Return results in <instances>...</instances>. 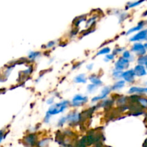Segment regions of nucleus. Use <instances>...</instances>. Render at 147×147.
Returning a JSON list of instances; mask_svg holds the SVG:
<instances>
[{
  "instance_id": "f257e3e1",
  "label": "nucleus",
  "mask_w": 147,
  "mask_h": 147,
  "mask_svg": "<svg viewBox=\"0 0 147 147\" xmlns=\"http://www.w3.org/2000/svg\"><path fill=\"white\" fill-rule=\"evenodd\" d=\"M68 103V101H67V100H63L62 102H60V103H56V104L53 105V106L49 109L48 111H47V113H48L50 116L58 114V113L64 111L65 109L67 108Z\"/></svg>"
},
{
  "instance_id": "f03ea898",
  "label": "nucleus",
  "mask_w": 147,
  "mask_h": 147,
  "mask_svg": "<svg viewBox=\"0 0 147 147\" xmlns=\"http://www.w3.org/2000/svg\"><path fill=\"white\" fill-rule=\"evenodd\" d=\"M129 66V60L124 58L123 57H120V58L118 59V60L116 62V63H115V67H116L115 69L118 70H121V71L128 68Z\"/></svg>"
},
{
  "instance_id": "7ed1b4c3",
  "label": "nucleus",
  "mask_w": 147,
  "mask_h": 147,
  "mask_svg": "<svg viewBox=\"0 0 147 147\" xmlns=\"http://www.w3.org/2000/svg\"><path fill=\"white\" fill-rule=\"evenodd\" d=\"M88 100V97L87 96H83L82 95L78 94L76 96H74V98H73L72 100V105L75 107H77V106H82V105L84 104L85 103H86Z\"/></svg>"
},
{
  "instance_id": "20e7f679",
  "label": "nucleus",
  "mask_w": 147,
  "mask_h": 147,
  "mask_svg": "<svg viewBox=\"0 0 147 147\" xmlns=\"http://www.w3.org/2000/svg\"><path fill=\"white\" fill-rule=\"evenodd\" d=\"M111 90V88L109 87V86H106L103 88V90H101V93L98 96H96V97L93 98L92 99V102H97L98 100H102V99H104L105 98L107 97L108 95L110 93V91Z\"/></svg>"
},
{
  "instance_id": "39448f33",
  "label": "nucleus",
  "mask_w": 147,
  "mask_h": 147,
  "mask_svg": "<svg viewBox=\"0 0 147 147\" xmlns=\"http://www.w3.org/2000/svg\"><path fill=\"white\" fill-rule=\"evenodd\" d=\"M131 50L135 52L138 55H144L146 53V48L142 43H135L132 47Z\"/></svg>"
},
{
  "instance_id": "423d86ee",
  "label": "nucleus",
  "mask_w": 147,
  "mask_h": 147,
  "mask_svg": "<svg viewBox=\"0 0 147 147\" xmlns=\"http://www.w3.org/2000/svg\"><path fill=\"white\" fill-rule=\"evenodd\" d=\"M135 76H136V75H135L134 70H128L126 71L123 72L122 78L124 79L125 82L132 83V82L134 81Z\"/></svg>"
},
{
  "instance_id": "0eeeda50",
  "label": "nucleus",
  "mask_w": 147,
  "mask_h": 147,
  "mask_svg": "<svg viewBox=\"0 0 147 147\" xmlns=\"http://www.w3.org/2000/svg\"><path fill=\"white\" fill-rule=\"evenodd\" d=\"M80 113H78L76 111H72L66 116L67 118V121H68L70 123H78L80 121Z\"/></svg>"
},
{
  "instance_id": "6e6552de",
  "label": "nucleus",
  "mask_w": 147,
  "mask_h": 147,
  "mask_svg": "<svg viewBox=\"0 0 147 147\" xmlns=\"http://www.w3.org/2000/svg\"><path fill=\"white\" fill-rule=\"evenodd\" d=\"M37 136L35 134H30L24 138V142L28 146H34L37 144Z\"/></svg>"
},
{
  "instance_id": "1a4fd4ad",
  "label": "nucleus",
  "mask_w": 147,
  "mask_h": 147,
  "mask_svg": "<svg viewBox=\"0 0 147 147\" xmlns=\"http://www.w3.org/2000/svg\"><path fill=\"white\" fill-rule=\"evenodd\" d=\"M147 38V29L146 30H142L138 32L137 34H135L134 36L130 39V41L136 42V41H140V40H145Z\"/></svg>"
},
{
  "instance_id": "9d476101",
  "label": "nucleus",
  "mask_w": 147,
  "mask_h": 147,
  "mask_svg": "<svg viewBox=\"0 0 147 147\" xmlns=\"http://www.w3.org/2000/svg\"><path fill=\"white\" fill-rule=\"evenodd\" d=\"M134 71L135 75L137 76H139V77L146 75V71L144 66L141 65H136V67H135V68L134 69Z\"/></svg>"
},
{
  "instance_id": "9b49d317",
  "label": "nucleus",
  "mask_w": 147,
  "mask_h": 147,
  "mask_svg": "<svg viewBox=\"0 0 147 147\" xmlns=\"http://www.w3.org/2000/svg\"><path fill=\"white\" fill-rule=\"evenodd\" d=\"M145 24V22H140L138 24L137 26H136V27H133V28H131L130 30H129V31L126 32V34H130L131 33H133L134 32H136V31H139V30H140L141 29L143 28V27L144 26Z\"/></svg>"
},
{
  "instance_id": "f8f14e48",
  "label": "nucleus",
  "mask_w": 147,
  "mask_h": 147,
  "mask_svg": "<svg viewBox=\"0 0 147 147\" xmlns=\"http://www.w3.org/2000/svg\"><path fill=\"white\" fill-rule=\"evenodd\" d=\"M89 80H90V82H91L93 85H95V86H100V85L102 84V81L100 80V78H98L96 76H95V75L90 76V77H89Z\"/></svg>"
},
{
  "instance_id": "ddd939ff",
  "label": "nucleus",
  "mask_w": 147,
  "mask_h": 147,
  "mask_svg": "<svg viewBox=\"0 0 147 147\" xmlns=\"http://www.w3.org/2000/svg\"><path fill=\"white\" fill-rule=\"evenodd\" d=\"M125 85V81L124 80H120L119 81L116 82L114 85L113 86V87L111 88V90H120L122 88H123Z\"/></svg>"
},
{
  "instance_id": "4468645a",
  "label": "nucleus",
  "mask_w": 147,
  "mask_h": 147,
  "mask_svg": "<svg viewBox=\"0 0 147 147\" xmlns=\"http://www.w3.org/2000/svg\"><path fill=\"white\" fill-rule=\"evenodd\" d=\"M74 82L77 83H86V78L84 74H80L76 76L74 78Z\"/></svg>"
},
{
  "instance_id": "2eb2a0df",
  "label": "nucleus",
  "mask_w": 147,
  "mask_h": 147,
  "mask_svg": "<svg viewBox=\"0 0 147 147\" xmlns=\"http://www.w3.org/2000/svg\"><path fill=\"white\" fill-rule=\"evenodd\" d=\"M137 102L142 107V109H146L147 108V98H146L140 97L139 96L137 98Z\"/></svg>"
},
{
  "instance_id": "dca6fc26",
  "label": "nucleus",
  "mask_w": 147,
  "mask_h": 147,
  "mask_svg": "<svg viewBox=\"0 0 147 147\" xmlns=\"http://www.w3.org/2000/svg\"><path fill=\"white\" fill-rule=\"evenodd\" d=\"M128 100H129V98L128 97H119V98L117 99L116 103H117V104L119 105V106H120L121 107H122V106H126Z\"/></svg>"
},
{
  "instance_id": "f3484780",
  "label": "nucleus",
  "mask_w": 147,
  "mask_h": 147,
  "mask_svg": "<svg viewBox=\"0 0 147 147\" xmlns=\"http://www.w3.org/2000/svg\"><path fill=\"white\" fill-rule=\"evenodd\" d=\"M113 103V100H106L103 102V103H100L99 106H101V107H104V108H107V107H110L112 104Z\"/></svg>"
},
{
  "instance_id": "a211bd4d",
  "label": "nucleus",
  "mask_w": 147,
  "mask_h": 147,
  "mask_svg": "<svg viewBox=\"0 0 147 147\" xmlns=\"http://www.w3.org/2000/svg\"><path fill=\"white\" fill-rule=\"evenodd\" d=\"M138 63H139V65H146L147 66V55L142 56V57H139L138 59Z\"/></svg>"
},
{
  "instance_id": "6ab92c4d",
  "label": "nucleus",
  "mask_w": 147,
  "mask_h": 147,
  "mask_svg": "<svg viewBox=\"0 0 147 147\" xmlns=\"http://www.w3.org/2000/svg\"><path fill=\"white\" fill-rule=\"evenodd\" d=\"M49 141H50V139H42V140H41L40 142H38V144H37V146L38 147H46L47 145H48Z\"/></svg>"
},
{
  "instance_id": "aec40b11",
  "label": "nucleus",
  "mask_w": 147,
  "mask_h": 147,
  "mask_svg": "<svg viewBox=\"0 0 147 147\" xmlns=\"http://www.w3.org/2000/svg\"><path fill=\"white\" fill-rule=\"evenodd\" d=\"M40 55V52H30V53H29L28 57L30 59H31V60H34V59L38 57Z\"/></svg>"
},
{
  "instance_id": "412c9836",
  "label": "nucleus",
  "mask_w": 147,
  "mask_h": 147,
  "mask_svg": "<svg viewBox=\"0 0 147 147\" xmlns=\"http://www.w3.org/2000/svg\"><path fill=\"white\" fill-rule=\"evenodd\" d=\"M111 52V49L109 47H104V48L101 49L100 50H99L97 53V55H106V54H109V53Z\"/></svg>"
},
{
  "instance_id": "4be33fe9",
  "label": "nucleus",
  "mask_w": 147,
  "mask_h": 147,
  "mask_svg": "<svg viewBox=\"0 0 147 147\" xmlns=\"http://www.w3.org/2000/svg\"><path fill=\"white\" fill-rule=\"evenodd\" d=\"M123 72L121 71V70H118L115 69L113 70V76L115 78H122L123 76Z\"/></svg>"
},
{
  "instance_id": "5701e85b",
  "label": "nucleus",
  "mask_w": 147,
  "mask_h": 147,
  "mask_svg": "<svg viewBox=\"0 0 147 147\" xmlns=\"http://www.w3.org/2000/svg\"><path fill=\"white\" fill-rule=\"evenodd\" d=\"M143 2V1H134V2H129V5H128L127 8H132V7H134L136 6H138L139 4H140L141 3Z\"/></svg>"
},
{
  "instance_id": "b1692460",
  "label": "nucleus",
  "mask_w": 147,
  "mask_h": 147,
  "mask_svg": "<svg viewBox=\"0 0 147 147\" xmlns=\"http://www.w3.org/2000/svg\"><path fill=\"white\" fill-rule=\"evenodd\" d=\"M123 57H124V58L127 59V60H131V53L129 51H127V50H126V51L123 52Z\"/></svg>"
},
{
  "instance_id": "393cba45",
  "label": "nucleus",
  "mask_w": 147,
  "mask_h": 147,
  "mask_svg": "<svg viewBox=\"0 0 147 147\" xmlns=\"http://www.w3.org/2000/svg\"><path fill=\"white\" fill-rule=\"evenodd\" d=\"M67 121V118L66 117H62L60 120L58 121V123H57V125L59 126H63V124H64L65 122Z\"/></svg>"
},
{
  "instance_id": "a878e982",
  "label": "nucleus",
  "mask_w": 147,
  "mask_h": 147,
  "mask_svg": "<svg viewBox=\"0 0 147 147\" xmlns=\"http://www.w3.org/2000/svg\"><path fill=\"white\" fill-rule=\"evenodd\" d=\"M114 56L115 55L113 54L106 55V57H105V58H104V60H105V61H106V62L110 61V60H112L113 58H114Z\"/></svg>"
},
{
  "instance_id": "bb28decb",
  "label": "nucleus",
  "mask_w": 147,
  "mask_h": 147,
  "mask_svg": "<svg viewBox=\"0 0 147 147\" xmlns=\"http://www.w3.org/2000/svg\"><path fill=\"white\" fill-rule=\"evenodd\" d=\"M96 88H97V86H95V85H93V84L88 85V90L90 93H91V92H93L94 90H96Z\"/></svg>"
},
{
  "instance_id": "cd10ccee",
  "label": "nucleus",
  "mask_w": 147,
  "mask_h": 147,
  "mask_svg": "<svg viewBox=\"0 0 147 147\" xmlns=\"http://www.w3.org/2000/svg\"><path fill=\"white\" fill-rule=\"evenodd\" d=\"M128 15H129V14H128V13H126V12L122 13V14L120 15V22H122L123 20H124L125 19L127 18Z\"/></svg>"
},
{
  "instance_id": "c85d7f7f",
  "label": "nucleus",
  "mask_w": 147,
  "mask_h": 147,
  "mask_svg": "<svg viewBox=\"0 0 147 147\" xmlns=\"http://www.w3.org/2000/svg\"><path fill=\"white\" fill-rule=\"evenodd\" d=\"M123 50V48H122V47H117V48L115 49L114 50H113V55H116V54H119V53H121L122 50Z\"/></svg>"
},
{
  "instance_id": "c756f323",
  "label": "nucleus",
  "mask_w": 147,
  "mask_h": 147,
  "mask_svg": "<svg viewBox=\"0 0 147 147\" xmlns=\"http://www.w3.org/2000/svg\"><path fill=\"white\" fill-rule=\"evenodd\" d=\"M50 117H51V116H50L48 113H46L45 117V119H44V121L45 122V123H48L49 121H50Z\"/></svg>"
},
{
  "instance_id": "7c9ffc66",
  "label": "nucleus",
  "mask_w": 147,
  "mask_h": 147,
  "mask_svg": "<svg viewBox=\"0 0 147 147\" xmlns=\"http://www.w3.org/2000/svg\"><path fill=\"white\" fill-rule=\"evenodd\" d=\"M55 42H54V41L50 42H48V44L47 45V47H53V46L55 45Z\"/></svg>"
},
{
  "instance_id": "2f4dec72",
  "label": "nucleus",
  "mask_w": 147,
  "mask_h": 147,
  "mask_svg": "<svg viewBox=\"0 0 147 147\" xmlns=\"http://www.w3.org/2000/svg\"><path fill=\"white\" fill-rule=\"evenodd\" d=\"M53 101H54V98H50L48 100H47V104H53Z\"/></svg>"
},
{
  "instance_id": "473e14b6",
  "label": "nucleus",
  "mask_w": 147,
  "mask_h": 147,
  "mask_svg": "<svg viewBox=\"0 0 147 147\" xmlns=\"http://www.w3.org/2000/svg\"><path fill=\"white\" fill-rule=\"evenodd\" d=\"M93 64H90L87 66V68L88 69V70H91V69L93 68Z\"/></svg>"
},
{
  "instance_id": "72a5a7b5",
  "label": "nucleus",
  "mask_w": 147,
  "mask_h": 147,
  "mask_svg": "<svg viewBox=\"0 0 147 147\" xmlns=\"http://www.w3.org/2000/svg\"><path fill=\"white\" fill-rule=\"evenodd\" d=\"M144 15H147V11H145V12L144 13Z\"/></svg>"
},
{
  "instance_id": "f704fd0d",
  "label": "nucleus",
  "mask_w": 147,
  "mask_h": 147,
  "mask_svg": "<svg viewBox=\"0 0 147 147\" xmlns=\"http://www.w3.org/2000/svg\"><path fill=\"white\" fill-rule=\"evenodd\" d=\"M26 147H32V146H26Z\"/></svg>"
},
{
  "instance_id": "c9c22d12",
  "label": "nucleus",
  "mask_w": 147,
  "mask_h": 147,
  "mask_svg": "<svg viewBox=\"0 0 147 147\" xmlns=\"http://www.w3.org/2000/svg\"><path fill=\"white\" fill-rule=\"evenodd\" d=\"M146 69H147V66H146Z\"/></svg>"
},
{
  "instance_id": "e433bc0d",
  "label": "nucleus",
  "mask_w": 147,
  "mask_h": 147,
  "mask_svg": "<svg viewBox=\"0 0 147 147\" xmlns=\"http://www.w3.org/2000/svg\"><path fill=\"white\" fill-rule=\"evenodd\" d=\"M146 84H147V83H146Z\"/></svg>"
}]
</instances>
